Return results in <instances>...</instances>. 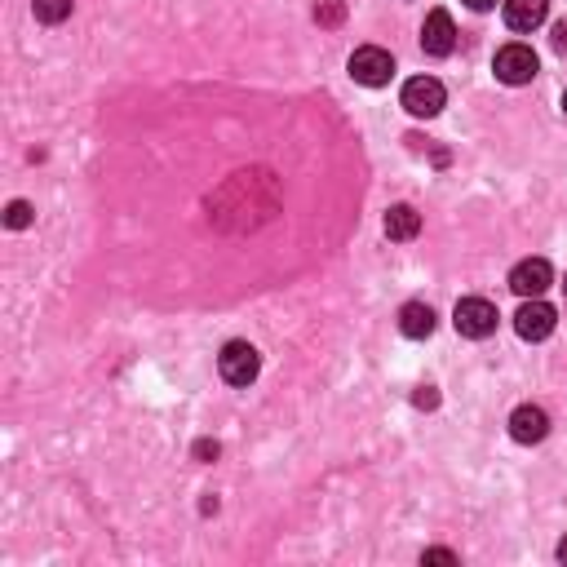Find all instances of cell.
<instances>
[{
  "label": "cell",
  "mask_w": 567,
  "mask_h": 567,
  "mask_svg": "<svg viewBox=\"0 0 567 567\" xmlns=\"http://www.w3.org/2000/svg\"><path fill=\"white\" fill-rule=\"evenodd\" d=\"M497 80H505V85H528V80L536 76V54H532V45H505L497 49Z\"/></svg>",
  "instance_id": "obj_6"
},
{
  "label": "cell",
  "mask_w": 567,
  "mask_h": 567,
  "mask_svg": "<svg viewBox=\"0 0 567 567\" xmlns=\"http://www.w3.org/2000/svg\"><path fill=\"white\" fill-rule=\"evenodd\" d=\"M412 404H417V408H435L439 404V390L435 386H421L417 395H412Z\"/></svg>",
  "instance_id": "obj_17"
},
{
  "label": "cell",
  "mask_w": 567,
  "mask_h": 567,
  "mask_svg": "<svg viewBox=\"0 0 567 567\" xmlns=\"http://www.w3.org/2000/svg\"><path fill=\"white\" fill-rule=\"evenodd\" d=\"M350 76L368 89H381V85H390V76H395V58L377 45H364V49L350 54Z\"/></svg>",
  "instance_id": "obj_2"
},
{
  "label": "cell",
  "mask_w": 567,
  "mask_h": 567,
  "mask_svg": "<svg viewBox=\"0 0 567 567\" xmlns=\"http://www.w3.org/2000/svg\"><path fill=\"white\" fill-rule=\"evenodd\" d=\"M417 231H421V213L412 209V204H395V209L386 213V235L390 240H412Z\"/></svg>",
  "instance_id": "obj_12"
},
{
  "label": "cell",
  "mask_w": 567,
  "mask_h": 567,
  "mask_svg": "<svg viewBox=\"0 0 567 567\" xmlns=\"http://www.w3.org/2000/svg\"><path fill=\"white\" fill-rule=\"evenodd\" d=\"M497 306L492 302H483V297H466V302H457V311H452V324H457V333L461 337H492L497 333Z\"/></svg>",
  "instance_id": "obj_1"
},
{
  "label": "cell",
  "mask_w": 567,
  "mask_h": 567,
  "mask_svg": "<svg viewBox=\"0 0 567 567\" xmlns=\"http://www.w3.org/2000/svg\"><path fill=\"white\" fill-rule=\"evenodd\" d=\"M342 18H346L342 0H319V5H315V23L319 27H342Z\"/></svg>",
  "instance_id": "obj_14"
},
{
  "label": "cell",
  "mask_w": 567,
  "mask_h": 567,
  "mask_svg": "<svg viewBox=\"0 0 567 567\" xmlns=\"http://www.w3.org/2000/svg\"><path fill=\"white\" fill-rule=\"evenodd\" d=\"M550 280H554V271H550V262H545V257H528V262H519L510 271V288L519 297H541L545 288H550Z\"/></svg>",
  "instance_id": "obj_8"
},
{
  "label": "cell",
  "mask_w": 567,
  "mask_h": 567,
  "mask_svg": "<svg viewBox=\"0 0 567 567\" xmlns=\"http://www.w3.org/2000/svg\"><path fill=\"white\" fill-rule=\"evenodd\" d=\"M554 49H559V54H567V23H554Z\"/></svg>",
  "instance_id": "obj_18"
},
{
  "label": "cell",
  "mask_w": 567,
  "mask_h": 567,
  "mask_svg": "<svg viewBox=\"0 0 567 567\" xmlns=\"http://www.w3.org/2000/svg\"><path fill=\"white\" fill-rule=\"evenodd\" d=\"M559 563H567V536L559 541Z\"/></svg>",
  "instance_id": "obj_21"
},
{
  "label": "cell",
  "mask_w": 567,
  "mask_h": 567,
  "mask_svg": "<svg viewBox=\"0 0 567 567\" xmlns=\"http://www.w3.org/2000/svg\"><path fill=\"white\" fill-rule=\"evenodd\" d=\"M452 45H457V27H452V14L448 9H430L426 14V27H421V49L430 58H448Z\"/></svg>",
  "instance_id": "obj_7"
},
{
  "label": "cell",
  "mask_w": 567,
  "mask_h": 567,
  "mask_svg": "<svg viewBox=\"0 0 567 567\" xmlns=\"http://www.w3.org/2000/svg\"><path fill=\"white\" fill-rule=\"evenodd\" d=\"M443 102H448V94H443V85H439L435 76H412L408 85H404V107H408L417 120L439 116Z\"/></svg>",
  "instance_id": "obj_5"
},
{
  "label": "cell",
  "mask_w": 567,
  "mask_h": 567,
  "mask_svg": "<svg viewBox=\"0 0 567 567\" xmlns=\"http://www.w3.org/2000/svg\"><path fill=\"white\" fill-rule=\"evenodd\" d=\"M554 324H559V315H554L550 302H541V297H523L519 315H514V328H519L523 342H545V337L554 333Z\"/></svg>",
  "instance_id": "obj_4"
},
{
  "label": "cell",
  "mask_w": 567,
  "mask_h": 567,
  "mask_svg": "<svg viewBox=\"0 0 567 567\" xmlns=\"http://www.w3.org/2000/svg\"><path fill=\"white\" fill-rule=\"evenodd\" d=\"M218 439H200V443H195V457H200V461H218Z\"/></svg>",
  "instance_id": "obj_16"
},
{
  "label": "cell",
  "mask_w": 567,
  "mask_h": 567,
  "mask_svg": "<svg viewBox=\"0 0 567 567\" xmlns=\"http://www.w3.org/2000/svg\"><path fill=\"white\" fill-rule=\"evenodd\" d=\"M563 111H567V94H563Z\"/></svg>",
  "instance_id": "obj_22"
},
{
  "label": "cell",
  "mask_w": 567,
  "mask_h": 567,
  "mask_svg": "<svg viewBox=\"0 0 567 567\" xmlns=\"http://www.w3.org/2000/svg\"><path fill=\"white\" fill-rule=\"evenodd\" d=\"M545 14H550V0H505L510 32H532V27L545 23Z\"/></svg>",
  "instance_id": "obj_10"
},
{
  "label": "cell",
  "mask_w": 567,
  "mask_h": 567,
  "mask_svg": "<svg viewBox=\"0 0 567 567\" xmlns=\"http://www.w3.org/2000/svg\"><path fill=\"white\" fill-rule=\"evenodd\" d=\"M510 435L514 443H541L545 435H550V417H545V408L536 404H523L510 412Z\"/></svg>",
  "instance_id": "obj_9"
},
{
  "label": "cell",
  "mask_w": 567,
  "mask_h": 567,
  "mask_svg": "<svg viewBox=\"0 0 567 567\" xmlns=\"http://www.w3.org/2000/svg\"><path fill=\"white\" fill-rule=\"evenodd\" d=\"M399 328H404V337L421 342V337L435 333V311H430L426 302H408L404 311H399Z\"/></svg>",
  "instance_id": "obj_11"
},
{
  "label": "cell",
  "mask_w": 567,
  "mask_h": 567,
  "mask_svg": "<svg viewBox=\"0 0 567 567\" xmlns=\"http://www.w3.org/2000/svg\"><path fill=\"white\" fill-rule=\"evenodd\" d=\"M466 5L474 9V14H488V9H492V5H497V0H466Z\"/></svg>",
  "instance_id": "obj_20"
},
{
  "label": "cell",
  "mask_w": 567,
  "mask_h": 567,
  "mask_svg": "<svg viewBox=\"0 0 567 567\" xmlns=\"http://www.w3.org/2000/svg\"><path fill=\"white\" fill-rule=\"evenodd\" d=\"M426 563H457L452 550H426Z\"/></svg>",
  "instance_id": "obj_19"
},
{
  "label": "cell",
  "mask_w": 567,
  "mask_h": 567,
  "mask_svg": "<svg viewBox=\"0 0 567 567\" xmlns=\"http://www.w3.org/2000/svg\"><path fill=\"white\" fill-rule=\"evenodd\" d=\"M5 226H9V231H23V226H32V204H27V200L9 204V209H5Z\"/></svg>",
  "instance_id": "obj_15"
},
{
  "label": "cell",
  "mask_w": 567,
  "mask_h": 567,
  "mask_svg": "<svg viewBox=\"0 0 567 567\" xmlns=\"http://www.w3.org/2000/svg\"><path fill=\"white\" fill-rule=\"evenodd\" d=\"M32 9L40 23H63V18H71V0H32Z\"/></svg>",
  "instance_id": "obj_13"
},
{
  "label": "cell",
  "mask_w": 567,
  "mask_h": 567,
  "mask_svg": "<svg viewBox=\"0 0 567 567\" xmlns=\"http://www.w3.org/2000/svg\"><path fill=\"white\" fill-rule=\"evenodd\" d=\"M563 288H567V280H563Z\"/></svg>",
  "instance_id": "obj_23"
},
{
  "label": "cell",
  "mask_w": 567,
  "mask_h": 567,
  "mask_svg": "<svg viewBox=\"0 0 567 567\" xmlns=\"http://www.w3.org/2000/svg\"><path fill=\"white\" fill-rule=\"evenodd\" d=\"M218 368L231 386H249V381H257V373H262V355H257L249 342H226L218 355Z\"/></svg>",
  "instance_id": "obj_3"
}]
</instances>
